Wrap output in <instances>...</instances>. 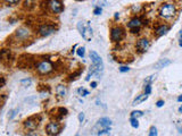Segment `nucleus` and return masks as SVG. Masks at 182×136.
<instances>
[{
    "label": "nucleus",
    "instance_id": "40",
    "mask_svg": "<svg viewBox=\"0 0 182 136\" xmlns=\"http://www.w3.org/2000/svg\"><path fill=\"white\" fill-rule=\"evenodd\" d=\"M119 17V12H115V19H117Z\"/></svg>",
    "mask_w": 182,
    "mask_h": 136
},
{
    "label": "nucleus",
    "instance_id": "5",
    "mask_svg": "<svg viewBox=\"0 0 182 136\" xmlns=\"http://www.w3.org/2000/svg\"><path fill=\"white\" fill-rule=\"evenodd\" d=\"M32 32L30 31V28L25 27V26H22V27H18L15 32V37L17 40L21 41H25L28 39H30Z\"/></svg>",
    "mask_w": 182,
    "mask_h": 136
},
{
    "label": "nucleus",
    "instance_id": "14",
    "mask_svg": "<svg viewBox=\"0 0 182 136\" xmlns=\"http://www.w3.org/2000/svg\"><path fill=\"white\" fill-rule=\"evenodd\" d=\"M169 64H171V60L169 59H160L159 61H157L156 64H155V68L156 69H162V68H165L166 66H169Z\"/></svg>",
    "mask_w": 182,
    "mask_h": 136
},
{
    "label": "nucleus",
    "instance_id": "36",
    "mask_svg": "<svg viewBox=\"0 0 182 136\" xmlns=\"http://www.w3.org/2000/svg\"><path fill=\"white\" fill-rule=\"evenodd\" d=\"M91 87H92V89H96V87H97V83H96V82H92V83H91Z\"/></svg>",
    "mask_w": 182,
    "mask_h": 136
},
{
    "label": "nucleus",
    "instance_id": "8",
    "mask_svg": "<svg viewBox=\"0 0 182 136\" xmlns=\"http://www.w3.org/2000/svg\"><path fill=\"white\" fill-rule=\"evenodd\" d=\"M141 25H142L141 18H139V17H134V18H132L131 21H130L129 24H128V26H129V28L131 30L132 33H138L139 30H140V27H141Z\"/></svg>",
    "mask_w": 182,
    "mask_h": 136
},
{
    "label": "nucleus",
    "instance_id": "45",
    "mask_svg": "<svg viewBox=\"0 0 182 136\" xmlns=\"http://www.w3.org/2000/svg\"><path fill=\"white\" fill-rule=\"evenodd\" d=\"M78 1H80V0H78Z\"/></svg>",
    "mask_w": 182,
    "mask_h": 136
},
{
    "label": "nucleus",
    "instance_id": "35",
    "mask_svg": "<svg viewBox=\"0 0 182 136\" xmlns=\"http://www.w3.org/2000/svg\"><path fill=\"white\" fill-rule=\"evenodd\" d=\"M156 105L158 107V108H160V107H163V105H164V101H163V100H159V101H157Z\"/></svg>",
    "mask_w": 182,
    "mask_h": 136
},
{
    "label": "nucleus",
    "instance_id": "19",
    "mask_svg": "<svg viewBox=\"0 0 182 136\" xmlns=\"http://www.w3.org/2000/svg\"><path fill=\"white\" fill-rule=\"evenodd\" d=\"M144 116V112L140 111V110H134V111L131 112V118H137L138 119L139 117H142Z\"/></svg>",
    "mask_w": 182,
    "mask_h": 136
},
{
    "label": "nucleus",
    "instance_id": "42",
    "mask_svg": "<svg viewBox=\"0 0 182 136\" xmlns=\"http://www.w3.org/2000/svg\"><path fill=\"white\" fill-rule=\"evenodd\" d=\"M179 112H180V114H182V105L179 108Z\"/></svg>",
    "mask_w": 182,
    "mask_h": 136
},
{
    "label": "nucleus",
    "instance_id": "33",
    "mask_svg": "<svg viewBox=\"0 0 182 136\" xmlns=\"http://www.w3.org/2000/svg\"><path fill=\"white\" fill-rule=\"evenodd\" d=\"M78 120H80V123H82V121L84 120V114L83 112L78 114Z\"/></svg>",
    "mask_w": 182,
    "mask_h": 136
},
{
    "label": "nucleus",
    "instance_id": "27",
    "mask_svg": "<svg viewBox=\"0 0 182 136\" xmlns=\"http://www.w3.org/2000/svg\"><path fill=\"white\" fill-rule=\"evenodd\" d=\"M132 10H133V12H139L141 10V6L140 5H133L132 6Z\"/></svg>",
    "mask_w": 182,
    "mask_h": 136
},
{
    "label": "nucleus",
    "instance_id": "21",
    "mask_svg": "<svg viewBox=\"0 0 182 136\" xmlns=\"http://www.w3.org/2000/svg\"><path fill=\"white\" fill-rule=\"evenodd\" d=\"M78 93L81 96H87V95H89V91L85 90L84 87H80V89L78 90Z\"/></svg>",
    "mask_w": 182,
    "mask_h": 136
},
{
    "label": "nucleus",
    "instance_id": "31",
    "mask_svg": "<svg viewBox=\"0 0 182 136\" xmlns=\"http://www.w3.org/2000/svg\"><path fill=\"white\" fill-rule=\"evenodd\" d=\"M155 77H156L155 75H151V76H149V77H148L147 80H144V83H146V84H149V83H150V82H153V80H155Z\"/></svg>",
    "mask_w": 182,
    "mask_h": 136
},
{
    "label": "nucleus",
    "instance_id": "32",
    "mask_svg": "<svg viewBox=\"0 0 182 136\" xmlns=\"http://www.w3.org/2000/svg\"><path fill=\"white\" fill-rule=\"evenodd\" d=\"M129 70H130V68L126 67V66H122V67L119 68V71H121V73H126V71H129Z\"/></svg>",
    "mask_w": 182,
    "mask_h": 136
},
{
    "label": "nucleus",
    "instance_id": "23",
    "mask_svg": "<svg viewBox=\"0 0 182 136\" xmlns=\"http://www.w3.org/2000/svg\"><path fill=\"white\" fill-rule=\"evenodd\" d=\"M76 53H78V56L80 57V58H83V57H84V53H85L84 46H80L78 49V51H76Z\"/></svg>",
    "mask_w": 182,
    "mask_h": 136
},
{
    "label": "nucleus",
    "instance_id": "10",
    "mask_svg": "<svg viewBox=\"0 0 182 136\" xmlns=\"http://www.w3.org/2000/svg\"><path fill=\"white\" fill-rule=\"evenodd\" d=\"M23 125H24V127H25L26 129L28 130H35L37 128H38V125H39V121L38 119L35 117H30L28 118L24 123H23Z\"/></svg>",
    "mask_w": 182,
    "mask_h": 136
},
{
    "label": "nucleus",
    "instance_id": "15",
    "mask_svg": "<svg viewBox=\"0 0 182 136\" xmlns=\"http://www.w3.org/2000/svg\"><path fill=\"white\" fill-rule=\"evenodd\" d=\"M56 93H57V95H58V96H60V98H64V96L66 95V93H67L66 86H64V85H62V84L57 85V87H56Z\"/></svg>",
    "mask_w": 182,
    "mask_h": 136
},
{
    "label": "nucleus",
    "instance_id": "37",
    "mask_svg": "<svg viewBox=\"0 0 182 136\" xmlns=\"http://www.w3.org/2000/svg\"><path fill=\"white\" fill-rule=\"evenodd\" d=\"M1 86H5V77H1Z\"/></svg>",
    "mask_w": 182,
    "mask_h": 136
},
{
    "label": "nucleus",
    "instance_id": "39",
    "mask_svg": "<svg viewBox=\"0 0 182 136\" xmlns=\"http://www.w3.org/2000/svg\"><path fill=\"white\" fill-rule=\"evenodd\" d=\"M28 136H38V134L37 133H30V134H28Z\"/></svg>",
    "mask_w": 182,
    "mask_h": 136
},
{
    "label": "nucleus",
    "instance_id": "7",
    "mask_svg": "<svg viewBox=\"0 0 182 136\" xmlns=\"http://www.w3.org/2000/svg\"><path fill=\"white\" fill-rule=\"evenodd\" d=\"M60 125L58 124V123H55V121H53V123H49V124L46 126V132H47L48 135L50 136H56L59 134L60 132Z\"/></svg>",
    "mask_w": 182,
    "mask_h": 136
},
{
    "label": "nucleus",
    "instance_id": "41",
    "mask_svg": "<svg viewBox=\"0 0 182 136\" xmlns=\"http://www.w3.org/2000/svg\"><path fill=\"white\" fill-rule=\"evenodd\" d=\"M178 101H179V102H182V95H180L179 98H178Z\"/></svg>",
    "mask_w": 182,
    "mask_h": 136
},
{
    "label": "nucleus",
    "instance_id": "20",
    "mask_svg": "<svg viewBox=\"0 0 182 136\" xmlns=\"http://www.w3.org/2000/svg\"><path fill=\"white\" fill-rule=\"evenodd\" d=\"M110 129L109 128H106V129H100L98 132V136H109Z\"/></svg>",
    "mask_w": 182,
    "mask_h": 136
},
{
    "label": "nucleus",
    "instance_id": "12",
    "mask_svg": "<svg viewBox=\"0 0 182 136\" xmlns=\"http://www.w3.org/2000/svg\"><path fill=\"white\" fill-rule=\"evenodd\" d=\"M110 125H112V120H110L109 118L107 117H104V118H100L97 123V126H99L101 129H106V128H109Z\"/></svg>",
    "mask_w": 182,
    "mask_h": 136
},
{
    "label": "nucleus",
    "instance_id": "22",
    "mask_svg": "<svg viewBox=\"0 0 182 136\" xmlns=\"http://www.w3.org/2000/svg\"><path fill=\"white\" fill-rule=\"evenodd\" d=\"M17 112H18V109H14V110H10V111H9V114H8V119H9V120L14 119V118L16 117V114H17Z\"/></svg>",
    "mask_w": 182,
    "mask_h": 136
},
{
    "label": "nucleus",
    "instance_id": "16",
    "mask_svg": "<svg viewBox=\"0 0 182 136\" xmlns=\"http://www.w3.org/2000/svg\"><path fill=\"white\" fill-rule=\"evenodd\" d=\"M147 99H148V94H146V93H144V94H141V95H138L134 100H133V102H132V105L140 104L141 102L146 101Z\"/></svg>",
    "mask_w": 182,
    "mask_h": 136
},
{
    "label": "nucleus",
    "instance_id": "3",
    "mask_svg": "<svg viewBox=\"0 0 182 136\" xmlns=\"http://www.w3.org/2000/svg\"><path fill=\"white\" fill-rule=\"evenodd\" d=\"M37 70L41 75H47L53 70V66L49 60H42L37 65Z\"/></svg>",
    "mask_w": 182,
    "mask_h": 136
},
{
    "label": "nucleus",
    "instance_id": "25",
    "mask_svg": "<svg viewBox=\"0 0 182 136\" xmlns=\"http://www.w3.org/2000/svg\"><path fill=\"white\" fill-rule=\"evenodd\" d=\"M32 83V80L30 78H25V80H21V84H22V86H30Z\"/></svg>",
    "mask_w": 182,
    "mask_h": 136
},
{
    "label": "nucleus",
    "instance_id": "38",
    "mask_svg": "<svg viewBox=\"0 0 182 136\" xmlns=\"http://www.w3.org/2000/svg\"><path fill=\"white\" fill-rule=\"evenodd\" d=\"M179 132H180V134H182V121H181V124L179 125Z\"/></svg>",
    "mask_w": 182,
    "mask_h": 136
},
{
    "label": "nucleus",
    "instance_id": "26",
    "mask_svg": "<svg viewBox=\"0 0 182 136\" xmlns=\"http://www.w3.org/2000/svg\"><path fill=\"white\" fill-rule=\"evenodd\" d=\"M148 136H157V128L155 126H153L150 128V132H149V135Z\"/></svg>",
    "mask_w": 182,
    "mask_h": 136
},
{
    "label": "nucleus",
    "instance_id": "1",
    "mask_svg": "<svg viewBox=\"0 0 182 136\" xmlns=\"http://www.w3.org/2000/svg\"><path fill=\"white\" fill-rule=\"evenodd\" d=\"M175 12H176L175 5H173V3H164V5H162L159 7V10H158L159 16L164 19L172 18L173 16L175 15Z\"/></svg>",
    "mask_w": 182,
    "mask_h": 136
},
{
    "label": "nucleus",
    "instance_id": "9",
    "mask_svg": "<svg viewBox=\"0 0 182 136\" xmlns=\"http://www.w3.org/2000/svg\"><path fill=\"white\" fill-rule=\"evenodd\" d=\"M149 46H150L149 40L146 39V37H142V39L138 40V42H137V44H135V48H137V50H138L139 52L142 53V52H146V51H147Z\"/></svg>",
    "mask_w": 182,
    "mask_h": 136
},
{
    "label": "nucleus",
    "instance_id": "29",
    "mask_svg": "<svg viewBox=\"0 0 182 136\" xmlns=\"http://www.w3.org/2000/svg\"><path fill=\"white\" fill-rule=\"evenodd\" d=\"M101 12H103V8H100V7H96L94 10V15H100Z\"/></svg>",
    "mask_w": 182,
    "mask_h": 136
},
{
    "label": "nucleus",
    "instance_id": "18",
    "mask_svg": "<svg viewBox=\"0 0 182 136\" xmlns=\"http://www.w3.org/2000/svg\"><path fill=\"white\" fill-rule=\"evenodd\" d=\"M1 57H3V61H8V60H10V51L9 50L3 49V51H1Z\"/></svg>",
    "mask_w": 182,
    "mask_h": 136
},
{
    "label": "nucleus",
    "instance_id": "30",
    "mask_svg": "<svg viewBox=\"0 0 182 136\" xmlns=\"http://www.w3.org/2000/svg\"><path fill=\"white\" fill-rule=\"evenodd\" d=\"M31 1H33V0H26L25 2H24V7H25V8H31V7L34 5V3H31Z\"/></svg>",
    "mask_w": 182,
    "mask_h": 136
},
{
    "label": "nucleus",
    "instance_id": "11",
    "mask_svg": "<svg viewBox=\"0 0 182 136\" xmlns=\"http://www.w3.org/2000/svg\"><path fill=\"white\" fill-rule=\"evenodd\" d=\"M48 6H49V8H50V10L53 14H59L63 10V5H62L59 0H49Z\"/></svg>",
    "mask_w": 182,
    "mask_h": 136
},
{
    "label": "nucleus",
    "instance_id": "24",
    "mask_svg": "<svg viewBox=\"0 0 182 136\" xmlns=\"http://www.w3.org/2000/svg\"><path fill=\"white\" fill-rule=\"evenodd\" d=\"M130 123H131V126L133 127V128H138L139 127V121L137 118H131V119H130Z\"/></svg>",
    "mask_w": 182,
    "mask_h": 136
},
{
    "label": "nucleus",
    "instance_id": "28",
    "mask_svg": "<svg viewBox=\"0 0 182 136\" xmlns=\"http://www.w3.org/2000/svg\"><path fill=\"white\" fill-rule=\"evenodd\" d=\"M144 93H146V94H148V95H149V94L151 93V86H150V84H147V85L144 86Z\"/></svg>",
    "mask_w": 182,
    "mask_h": 136
},
{
    "label": "nucleus",
    "instance_id": "13",
    "mask_svg": "<svg viewBox=\"0 0 182 136\" xmlns=\"http://www.w3.org/2000/svg\"><path fill=\"white\" fill-rule=\"evenodd\" d=\"M169 25H166V24L159 25V26L156 28V35H157V36H162V35H165V34L169 32Z\"/></svg>",
    "mask_w": 182,
    "mask_h": 136
},
{
    "label": "nucleus",
    "instance_id": "6",
    "mask_svg": "<svg viewBox=\"0 0 182 136\" xmlns=\"http://www.w3.org/2000/svg\"><path fill=\"white\" fill-rule=\"evenodd\" d=\"M55 31H56V27L50 24H42L38 28V33L40 34L41 36H48V35L53 34Z\"/></svg>",
    "mask_w": 182,
    "mask_h": 136
},
{
    "label": "nucleus",
    "instance_id": "44",
    "mask_svg": "<svg viewBox=\"0 0 182 136\" xmlns=\"http://www.w3.org/2000/svg\"><path fill=\"white\" fill-rule=\"evenodd\" d=\"M180 35H181V37H182V32H181V33H180Z\"/></svg>",
    "mask_w": 182,
    "mask_h": 136
},
{
    "label": "nucleus",
    "instance_id": "17",
    "mask_svg": "<svg viewBox=\"0 0 182 136\" xmlns=\"http://www.w3.org/2000/svg\"><path fill=\"white\" fill-rule=\"evenodd\" d=\"M92 6L96 8V7H103L107 6V0H92Z\"/></svg>",
    "mask_w": 182,
    "mask_h": 136
},
{
    "label": "nucleus",
    "instance_id": "43",
    "mask_svg": "<svg viewBox=\"0 0 182 136\" xmlns=\"http://www.w3.org/2000/svg\"><path fill=\"white\" fill-rule=\"evenodd\" d=\"M179 44H180V46H182V40L180 41V43H179Z\"/></svg>",
    "mask_w": 182,
    "mask_h": 136
},
{
    "label": "nucleus",
    "instance_id": "2",
    "mask_svg": "<svg viewBox=\"0 0 182 136\" xmlns=\"http://www.w3.org/2000/svg\"><path fill=\"white\" fill-rule=\"evenodd\" d=\"M78 30L80 32V34L82 35V37L84 39L85 41H91L92 39V28H91L89 22H85V21H80L78 23Z\"/></svg>",
    "mask_w": 182,
    "mask_h": 136
},
{
    "label": "nucleus",
    "instance_id": "4",
    "mask_svg": "<svg viewBox=\"0 0 182 136\" xmlns=\"http://www.w3.org/2000/svg\"><path fill=\"white\" fill-rule=\"evenodd\" d=\"M125 35V32L123 30L122 27H119V26H115L110 30V40L113 41V42H119L121 41L124 37Z\"/></svg>",
    "mask_w": 182,
    "mask_h": 136
},
{
    "label": "nucleus",
    "instance_id": "34",
    "mask_svg": "<svg viewBox=\"0 0 182 136\" xmlns=\"http://www.w3.org/2000/svg\"><path fill=\"white\" fill-rule=\"evenodd\" d=\"M6 2H8V3H12V5H15V3H17L19 1V0H5Z\"/></svg>",
    "mask_w": 182,
    "mask_h": 136
}]
</instances>
